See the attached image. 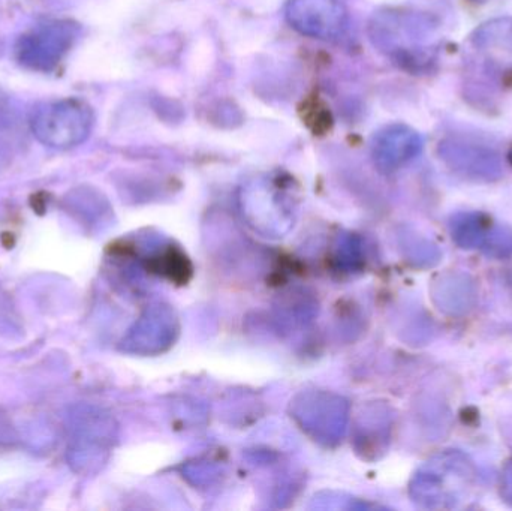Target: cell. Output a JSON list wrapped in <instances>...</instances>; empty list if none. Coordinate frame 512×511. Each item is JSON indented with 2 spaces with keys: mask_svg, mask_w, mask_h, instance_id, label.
<instances>
[{
  "mask_svg": "<svg viewBox=\"0 0 512 511\" xmlns=\"http://www.w3.org/2000/svg\"><path fill=\"white\" fill-rule=\"evenodd\" d=\"M80 35V26L71 20L48 21L18 38L15 56L24 68L50 72L59 66Z\"/></svg>",
  "mask_w": 512,
  "mask_h": 511,
  "instance_id": "obj_2",
  "label": "cell"
},
{
  "mask_svg": "<svg viewBox=\"0 0 512 511\" xmlns=\"http://www.w3.org/2000/svg\"><path fill=\"white\" fill-rule=\"evenodd\" d=\"M442 159L460 173L466 176L492 177L501 171L498 155L492 149L465 141L448 140L439 147Z\"/></svg>",
  "mask_w": 512,
  "mask_h": 511,
  "instance_id": "obj_6",
  "label": "cell"
},
{
  "mask_svg": "<svg viewBox=\"0 0 512 511\" xmlns=\"http://www.w3.org/2000/svg\"><path fill=\"white\" fill-rule=\"evenodd\" d=\"M472 45L493 68L512 69V18H496L478 27Z\"/></svg>",
  "mask_w": 512,
  "mask_h": 511,
  "instance_id": "obj_7",
  "label": "cell"
},
{
  "mask_svg": "<svg viewBox=\"0 0 512 511\" xmlns=\"http://www.w3.org/2000/svg\"><path fill=\"white\" fill-rule=\"evenodd\" d=\"M375 29L379 44L396 53L402 62H411L412 57L426 53L424 39L430 35V23L423 15H384Z\"/></svg>",
  "mask_w": 512,
  "mask_h": 511,
  "instance_id": "obj_4",
  "label": "cell"
},
{
  "mask_svg": "<svg viewBox=\"0 0 512 511\" xmlns=\"http://www.w3.org/2000/svg\"><path fill=\"white\" fill-rule=\"evenodd\" d=\"M95 116L84 101L75 98L42 102L33 110L30 126L39 143L53 149H71L92 132Z\"/></svg>",
  "mask_w": 512,
  "mask_h": 511,
  "instance_id": "obj_1",
  "label": "cell"
},
{
  "mask_svg": "<svg viewBox=\"0 0 512 511\" xmlns=\"http://www.w3.org/2000/svg\"><path fill=\"white\" fill-rule=\"evenodd\" d=\"M286 20L301 35L336 39L346 26V12L339 0H289Z\"/></svg>",
  "mask_w": 512,
  "mask_h": 511,
  "instance_id": "obj_3",
  "label": "cell"
},
{
  "mask_svg": "<svg viewBox=\"0 0 512 511\" xmlns=\"http://www.w3.org/2000/svg\"><path fill=\"white\" fill-rule=\"evenodd\" d=\"M423 138L406 125H390L373 138V158L384 170H396L420 155Z\"/></svg>",
  "mask_w": 512,
  "mask_h": 511,
  "instance_id": "obj_5",
  "label": "cell"
}]
</instances>
